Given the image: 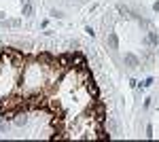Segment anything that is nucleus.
<instances>
[{
	"instance_id": "nucleus-17",
	"label": "nucleus",
	"mask_w": 159,
	"mask_h": 142,
	"mask_svg": "<svg viewBox=\"0 0 159 142\" xmlns=\"http://www.w3.org/2000/svg\"><path fill=\"white\" fill-rule=\"evenodd\" d=\"M153 11H155V13H159V2H155V4H153Z\"/></svg>"
},
{
	"instance_id": "nucleus-12",
	"label": "nucleus",
	"mask_w": 159,
	"mask_h": 142,
	"mask_svg": "<svg viewBox=\"0 0 159 142\" xmlns=\"http://www.w3.org/2000/svg\"><path fill=\"white\" fill-rule=\"evenodd\" d=\"M108 45H110L112 49H117V47H119V40H117V34H112V32L108 34Z\"/></svg>"
},
{
	"instance_id": "nucleus-6",
	"label": "nucleus",
	"mask_w": 159,
	"mask_h": 142,
	"mask_svg": "<svg viewBox=\"0 0 159 142\" xmlns=\"http://www.w3.org/2000/svg\"><path fill=\"white\" fill-rule=\"evenodd\" d=\"M83 66H87V59L83 57V53L72 51V68H83Z\"/></svg>"
},
{
	"instance_id": "nucleus-9",
	"label": "nucleus",
	"mask_w": 159,
	"mask_h": 142,
	"mask_svg": "<svg viewBox=\"0 0 159 142\" xmlns=\"http://www.w3.org/2000/svg\"><path fill=\"white\" fill-rule=\"evenodd\" d=\"M125 64H127L129 68H136V66H138V57H136L134 53H127V55H125Z\"/></svg>"
},
{
	"instance_id": "nucleus-7",
	"label": "nucleus",
	"mask_w": 159,
	"mask_h": 142,
	"mask_svg": "<svg viewBox=\"0 0 159 142\" xmlns=\"http://www.w3.org/2000/svg\"><path fill=\"white\" fill-rule=\"evenodd\" d=\"M85 87H87V94L91 95L93 100H98V98H100V87H98L96 83H93V79H91V81H87Z\"/></svg>"
},
{
	"instance_id": "nucleus-2",
	"label": "nucleus",
	"mask_w": 159,
	"mask_h": 142,
	"mask_svg": "<svg viewBox=\"0 0 159 142\" xmlns=\"http://www.w3.org/2000/svg\"><path fill=\"white\" fill-rule=\"evenodd\" d=\"M36 62L43 66V68H47V70H57V68H60L57 57H55V55H51V53H38Z\"/></svg>"
},
{
	"instance_id": "nucleus-8",
	"label": "nucleus",
	"mask_w": 159,
	"mask_h": 142,
	"mask_svg": "<svg viewBox=\"0 0 159 142\" xmlns=\"http://www.w3.org/2000/svg\"><path fill=\"white\" fill-rule=\"evenodd\" d=\"M79 70V81H83V83H87V81H91V70H89V66H83V68H76Z\"/></svg>"
},
{
	"instance_id": "nucleus-5",
	"label": "nucleus",
	"mask_w": 159,
	"mask_h": 142,
	"mask_svg": "<svg viewBox=\"0 0 159 142\" xmlns=\"http://www.w3.org/2000/svg\"><path fill=\"white\" fill-rule=\"evenodd\" d=\"M57 64H60V68H64V70H70L72 68V53H61V55H57Z\"/></svg>"
},
{
	"instance_id": "nucleus-4",
	"label": "nucleus",
	"mask_w": 159,
	"mask_h": 142,
	"mask_svg": "<svg viewBox=\"0 0 159 142\" xmlns=\"http://www.w3.org/2000/svg\"><path fill=\"white\" fill-rule=\"evenodd\" d=\"M25 102H28V108H45V106H47V100H45V95L38 94V91H34V94L30 95Z\"/></svg>"
},
{
	"instance_id": "nucleus-15",
	"label": "nucleus",
	"mask_w": 159,
	"mask_h": 142,
	"mask_svg": "<svg viewBox=\"0 0 159 142\" xmlns=\"http://www.w3.org/2000/svg\"><path fill=\"white\" fill-rule=\"evenodd\" d=\"M85 32H87V34H89V36H93V34H96V32H93V28H91V25H87V28H85Z\"/></svg>"
},
{
	"instance_id": "nucleus-10",
	"label": "nucleus",
	"mask_w": 159,
	"mask_h": 142,
	"mask_svg": "<svg viewBox=\"0 0 159 142\" xmlns=\"http://www.w3.org/2000/svg\"><path fill=\"white\" fill-rule=\"evenodd\" d=\"M24 17H32V4L28 2V0H24Z\"/></svg>"
},
{
	"instance_id": "nucleus-1",
	"label": "nucleus",
	"mask_w": 159,
	"mask_h": 142,
	"mask_svg": "<svg viewBox=\"0 0 159 142\" xmlns=\"http://www.w3.org/2000/svg\"><path fill=\"white\" fill-rule=\"evenodd\" d=\"M2 59H7L13 68H21L25 62V55H24V51H19V49L2 47Z\"/></svg>"
},
{
	"instance_id": "nucleus-11",
	"label": "nucleus",
	"mask_w": 159,
	"mask_h": 142,
	"mask_svg": "<svg viewBox=\"0 0 159 142\" xmlns=\"http://www.w3.org/2000/svg\"><path fill=\"white\" fill-rule=\"evenodd\" d=\"M148 43H151V45H155V47H159V36H157V32H148Z\"/></svg>"
},
{
	"instance_id": "nucleus-13",
	"label": "nucleus",
	"mask_w": 159,
	"mask_h": 142,
	"mask_svg": "<svg viewBox=\"0 0 159 142\" xmlns=\"http://www.w3.org/2000/svg\"><path fill=\"white\" fill-rule=\"evenodd\" d=\"M147 138L148 140L153 138V125H147Z\"/></svg>"
},
{
	"instance_id": "nucleus-3",
	"label": "nucleus",
	"mask_w": 159,
	"mask_h": 142,
	"mask_svg": "<svg viewBox=\"0 0 159 142\" xmlns=\"http://www.w3.org/2000/svg\"><path fill=\"white\" fill-rule=\"evenodd\" d=\"M89 115L96 119L98 123H104V121H106V106H104L102 102H98V100H96L93 108H89Z\"/></svg>"
},
{
	"instance_id": "nucleus-14",
	"label": "nucleus",
	"mask_w": 159,
	"mask_h": 142,
	"mask_svg": "<svg viewBox=\"0 0 159 142\" xmlns=\"http://www.w3.org/2000/svg\"><path fill=\"white\" fill-rule=\"evenodd\" d=\"M25 121H28V119H25V117H21V115H19V119H17L15 123H17V125H25Z\"/></svg>"
},
{
	"instance_id": "nucleus-16",
	"label": "nucleus",
	"mask_w": 159,
	"mask_h": 142,
	"mask_svg": "<svg viewBox=\"0 0 159 142\" xmlns=\"http://www.w3.org/2000/svg\"><path fill=\"white\" fill-rule=\"evenodd\" d=\"M148 85H153V79H151V76H148L147 81H144V83H142V87H148Z\"/></svg>"
}]
</instances>
